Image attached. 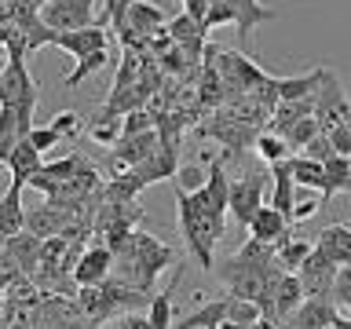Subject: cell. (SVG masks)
Instances as JSON below:
<instances>
[{
  "label": "cell",
  "instance_id": "obj_1",
  "mask_svg": "<svg viewBox=\"0 0 351 329\" xmlns=\"http://www.w3.org/2000/svg\"><path fill=\"white\" fill-rule=\"evenodd\" d=\"M176 212H180V234L186 241V252L197 260V267L202 271H213V245H216V230L213 223L202 216V208L194 205V194H183V191H176Z\"/></svg>",
  "mask_w": 351,
  "mask_h": 329
},
{
  "label": "cell",
  "instance_id": "obj_2",
  "mask_svg": "<svg viewBox=\"0 0 351 329\" xmlns=\"http://www.w3.org/2000/svg\"><path fill=\"white\" fill-rule=\"evenodd\" d=\"M216 70H219V77H223L227 99H245L271 77L267 70H260V66L241 51H219L216 55Z\"/></svg>",
  "mask_w": 351,
  "mask_h": 329
},
{
  "label": "cell",
  "instance_id": "obj_3",
  "mask_svg": "<svg viewBox=\"0 0 351 329\" xmlns=\"http://www.w3.org/2000/svg\"><path fill=\"white\" fill-rule=\"evenodd\" d=\"M263 194H267V175L263 172H249L241 180H234L230 183V219L249 227L263 208Z\"/></svg>",
  "mask_w": 351,
  "mask_h": 329
},
{
  "label": "cell",
  "instance_id": "obj_4",
  "mask_svg": "<svg viewBox=\"0 0 351 329\" xmlns=\"http://www.w3.org/2000/svg\"><path fill=\"white\" fill-rule=\"evenodd\" d=\"M95 4H99V0H48V4L40 8V19L48 22L55 33L88 29V26H95V22H92Z\"/></svg>",
  "mask_w": 351,
  "mask_h": 329
},
{
  "label": "cell",
  "instance_id": "obj_5",
  "mask_svg": "<svg viewBox=\"0 0 351 329\" xmlns=\"http://www.w3.org/2000/svg\"><path fill=\"white\" fill-rule=\"evenodd\" d=\"M348 110H351V95H344V88H340L337 73L326 70V81H322V88H318V99H315V117H318V125H322V132L344 125V121H348Z\"/></svg>",
  "mask_w": 351,
  "mask_h": 329
},
{
  "label": "cell",
  "instance_id": "obj_6",
  "mask_svg": "<svg viewBox=\"0 0 351 329\" xmlns=\"http://www.w3.org/2000/svg\"><path fill=\"white\" fill-rule=\"evenodd\" d=\"M158 150H161L158 128H154V132H143V136H125L114 150H110V164H114V172L121 175V172H132L136 164H143L147 158H154Z\"/></svg>",
  "mask_w": 351,
  "mask_h": 329
},
{
  "label": "cell",
  "instance_id": "obj_7",
  "mask_svg": "<svg viewBox=\"0 0 351 329\" xmlns=\"http://www.w3.org/2000/svg\"><path fill=\"white\" fill-rule=\"evenodd\" d=\"M337 271H340V263H337V260H329L326 252L315 245V252L304 260V267L296 271V274H300V282H304V293H307V296H333Z\"/></svg>",
  "mask_w": 351,
  "mask_h": 329
},
{
  "label": "cell",
  "instance_id": "obj_8",
  "mask_svg": "<svg viewBox=\"0 0 351 329\" xmlns=\"http://www.w3.org/2000/svg\"><path fill=\"white\" fill-rule=\"evenodd\" d=\"M114 249L110 245H92V249H84L81 256H77L73 263V282L77 285H103L110 274H114Z\"/></svg>",
  "mask_w": 351,
  "mask_h": 329
},
{
  "label": "cell",
  "instance_id": "obj_9",
  "mask_svg": "<svg viewBox=\"0 0 351 329\" xmlns=\"http://www.w3.org/2000/svg\"><path fill=\"white\" fill-rule=\"evenodd\" d=\"M337 318H340V307L333 296H307L293 311L289 329H329V326H337Z\"/></svg>",
  "mask_w": 351,
  "mask_h": 329
},
{
  "label": "cell",
  "instance_id": "obj_10",
  "mask_svg": "<svg viewBox=\"0 0 351 329\" xmlns=\"http://www.w3.org/2000/svg\"><path fill=\"white\" fill-rule=\"evenodd\" d=\"M55 48H59V51H70L73 59H84V55H92V51H106V48H110V37H106V26H103V22H95V26H88V29L59 33Z\"/></svg>",
  "mask_w": 351,
  "mask_h": 329
},
{
  "label": "cell",
  "instance_id": "obj_11",
  "mask_svg": "<svg viewBox=\"0 0 351 329\" xmlns=\"http://www.w3.org/2000/svg\"><path fill=\"white\" fill-rule=\"evenodd\" d=\"M307 300V293H304V282H300V274H289L285 271L278 285H274V296H271V318L274 322H289L293 311Z\"/></svg>",
  "mask_w": 351,
  "mask_h": 329
},
{
  "label": "cell",
  "instance_id": "obj_12",
  "mask_svg": "<svg viewBox=\"0 0 351 329\" xmlns=\"http://www.w3.org/2000/svg\"><path fill=\"white\" fill-rule=\"evenodd\" d=\"M40 158H44V154H40L37 147H33L29 139H22L19 147H15V150H11L8 158H4V164H8V175H11L8 183H15V186H22V191H26L29 180H33V175H37V172L44 169V161H40Z\"/></svg>",
  "mask_w": 351,
  "mask_h": 329
},
{
  "label": "cell",
  "instance_id": "obj_13",
  "mask_svg": "<svg viewBox=\"0 0 351 329\" xmlns=\"http://www.w3.org/2000/svg\"><path fill=\"white\" fill-rule=\"evenodd\" d=\"M176 154L180 150H169V147H161L154 158H147L143 164H136L128 175L136 180L139 186H150V183H161V180H176V172H180V164H176Z\"/></svg>",
  "mask_w": 351,
  "mask_h": 329
},
{
  "label": "cell",
  "instance_id": "obj_14",
  "mask_svg": "<svg viewBox=\"0 0 351 329\" xmlns=\"http://www.w3.org/2000/svg\"><path fill=\"white\" fill-rule=\"evenodd\" d=\"M132 256L139 260V267L147 271L150 278H158V271L172 263V249L165 245V241L150 238V234H132Z\"/></svg>",
  "mask_w": 351,
  "mask_h": 329
},
{
  "label": "cell",
  "instance_id": "obj_15",
  "mask_svg": "<svg viewBox=\"0 0 351 329\" xmlns=\"http://www.w3.org/2000/svg\"><path fill=\"white\" fill-rule=\"evenodd\" d=\"M293 180H296V186H307V191H318L322 194V202L329 205L333 202V183H329V172H326V164L322 161H311V158H293Z\"/></svg>",
  "mask_w": 351,
  "mask_h": 329
},
{
  "label": "cell",
  "instance_id": "obj_16",
  "mask_svg": "<svg viewBox=\"0 0 351 329\" xmlns=\"http://www.w3.org/2000/svg\"><path fill=\"white\" fill-rule=\"evenodd\" d=\"M230 11H234V22H238V44L249 40V33L263 26V22H274L278 19V11H271L267 4H260V0H227Z\"/></svg>",
  "mask_w": 351,
  "mask_h": 329
},
{
  "label": "cell",
  "instance_id": "obj_17",
  "mask_svg": "<svg viewBox=\"0 0 351 329\" xmlns=\"http://www.w3.org/2000/svg\"><path fill=\"white\" fill-rule=\"evenodd\" d=\"M289 223H293V219L285 216V212H278L274 205H263L260 212H256V219L249 223V238L267 241V245H278V241L289 234Z\"/></svg>",
  "mask_w": 351,
  "mask_h": 329
},
{
  "label": "cell",
  "instance_id": "obj_18",
  "mask_svg": "<svg viewBox=\"0 0 351 329\" xmlns=\"http://www.w3.org/2000/svg\"><path fill=\"white\" fill-rule=\"evenodd\" d=\"M267 172H271V205L278 208V212L285 216H293V205H296V180H293V158L289 161H278V164H267Z\"/></svg>",
  "mask_w": 351,
  "mask_h": 329
},
{
  "label": "cell",
  "instance_id": "obj_19",
  "mask_svg": "<svg viewBox=\"0 0 351 329\" xmlns=\"http://www.w3.org/2000/svg\"><path fill=\"white\" fill-rule=\"evenodd\" d=\"M180 278H183V267L172 274V282L165 285V289L158 296H150V307H147V318L154 329H172L176 326V307H172V296L176 289H180Z\"/></svg>",
  "mask_w": 351,
  "mask_h": 329
},
{
  "label": "cell",
  "instance_id": "obj_20",
  "mask_svg": "<svg viewBox=\"0 0 351 329\" xmlns=\"http://www.w3.org/2000/svg\"><path fill=\"white\" fill-rule=\"evenodd\" d=\"M315 245L322 249L329 260H337L340 267H348L351 263V227L348 223H329L322 234H318Z\"/></svg>",
  "mask_w": 351,
  "mask_h": 329
},
{
  "label": "cell",
  "instance_id": "obj_21",
  "mask_svg": "<svg viewBox=\"0 0 351 329\" xmlns=\"http://www.w3.org/2000/svg\"><path fill=\"white\" fill-rule=\"evenodd\" d=\"M26 219H29V212L22 208V186L8 183L4 205H0V230H4V238L22 234V230H26Z\"/></svg>",
  "mask_w": 351,
  "mask_h": 329
},
{
  "label": "cell",
  "instance_id": "obj_22",
  "mask_svg": "<svg viewBox=\"0 0 351 329\" xmlns=\"http://www.w3.org/2000/svg\"><path fill=\"white\" fill-rule=\"evenodd\" d=\"M311 252H315V245H311V241H307V238H296L293 230H289V234H285V238L278 241V252H274V263H278L282 271L296 274V271L304 267V260L311 256Z\"/></svg>",
  "mask_w": 351,
  "mask_h": 329
},
{
  "label": "cell",
  "instance_id": "obj_23",
  "mask_svg": "<svg viewBox=\"0 0 351 329\" xmlns=\"http://www.w3.org/2000/svg\"><path fill=\"white\" fill-rule=\"evenodd\" d=\"M62 223H66V216L59 212V208H55V205H44V208H33V212H29L26 230H29V234H37V238H55Z\"/></svg>",
  "mask_w": 351,
  "mask_h": 329
},
{
  "label": "cell",
  "instance_id": "obj_24",
  "mask_svg": "<svg viewBox=\"0 0 351 329\" xmlns=\"http://www.w3.org/2000/svg\"><path fill=\"white\" fill-rule=\"evenodd\" d=\"M252 150H256L267 164H278V161H289V158H293V147H289V143H285V136H278L274 128L260 132V136H256V147H252Z\"/></svg>",
  "mask_w": 351,
  "mask_h": 329
},
{
  "label": "cell",
  "instance_id": "obj_25",
  "mask_svg": "<svg viewBox=\"0 0 351 329\" xmlns=\"http://www.w3.org/2000/svg\"><path fill=\"white\" fill-rule=\"evenodd\" d=\"M165 29H169V37H172L176 44H197V40L208 37V29H205L197 19L186 15V11H180L176 19H169V26H165Z\"/></svg>",
  "mask_w": 351,
  "mask_h": 329
},
{
  "label": "cell",
  "instance_id": "obj_26",
  "mask_svg": "<svg viewBox=\"0 0 351 329\" xmlns=\"http://www.w3.org/2000/svg\"><path fill=\"white\" fill-rule=\"evenodd\" d=\"M278 136H285V143H289L293 150H304L315 136H322V125H318V117H304V121H296V125L278 128Z\"/></svg>",
  "mask_w": 351,
  "mask_h": 329
},
{
  "label": "cell",
  "instance_id": "obj_27",
  "mask_svg": "<svg viewBox=\"0 0 351 329\" xmlns=\"http://www.w3.org/2000/svg\"><path fill=\"white\" fill-rule=\"evenodd\" d=\"M110 62V48L106 51H92V55H84V59H77V66H73V73L66 77V88H77V84H84L88 77H95L103 66Z\"/></svg>",
  "mask_w": 351,
  "mask_h": 329
},
{
  "label": "cell",
  "instance_id": "obj_28",
  "mask_svg": "<svg viewBox=\"0 0 351 329\" xmlns=\"http://www.w3.org/2000/svg\"><path fill=\"white\" fill-rule=\"evenodd\" d=\"M205 183H208V164H183L176 172V191H183V194H197Z\"/></svg>",
  "mask_w": 351,
  "mask_h": 329
},
{
  "label": "cell",
  "instance_id": "obj_29",
  "mask_svg": "<svg viewBox=\"0 0 351 329\" xmlns=\"http://www.w3.org/2000/svg\"><path fill=\"white\" fill-rule=\"evenodd\" d=\"M304 154V158H311V161H329V158H337V147H333V143H329V136H326V132H322V136H315L311 143H307V147L300 150Z\"/></svg>",
  "mask_w": 351,
  "mask_h": 329
},
{
  "label": "cell",
  "instance_id": "obj_30",
  "mask_svg": "<svg viewBox=\"0 0 351 329\" xmlns=\"http://www.w3.org/2000/svg\"><path fill=\"white\" fill-rule=\"evenodd\" d=\"M48 125L55 132H62V139H73V136H81V117L73 114V110H62V114H55Z\"/></svg>",
  "mask_w": 351,
  "mask_h": 329
},
{
  "label": "cell",
  "instance_id": "obj_31",
  "mask_svg": "<svg viewBox=\"0 0 351 329\" xmlns=\"http://www.w3.org/2000/svg\"><path fill=\"white\" fill-rule=\"evenodd\" d=\"M333 300L337 307H348L351 311V263L337 271V285H333Z\"/></svg>",
  "mask_w": 351,
  "mask_h": 329
},
{
  "label": "cell",
  "instance_id": "obj_32",
  "mask_svg": "<svg viewBox=\"0 0 351 329\" xmlns=\"http://www.w3.org/2000/svg\"><path fill=\"white\" fill-rule=\"evenodd\" d=\"M59 139H62V132H55L51 125H37V128L29 132V143H33V147H37L40 154H48Z\"/></svg>",
  "mask_w": 351,
  "mask_h": 329
},
{
  "label": "cell",
  "instance_id": "obj_33",
  "mask_svg": "<svg viewBox=\"0 0 351 329\" xmlns=\"http://www.w3.org/2000/svg\"><path fill=\"white\" fill-rule=\"evenodd\" d=\"M326 136H329V143L337 147L340 158H351V125H348V121H344V125H337V128H329Z\"/></svg>",
  "mask_w": 351,
  "mask_h": 329
},
{
  "label": "cell",
  "instance_id": "obj_34",
  "mask_svg": "<svg viewBox=\"0 0 351 329\" xmlns=\"http://www.w3.org/2000/svg\"><path fill=\"white\" fill-rule=\"evenodd\" d=\"M318 208H322V197H318V202H315V197H307V202H296L289 219H311V216L318 212Z\"/></svg>",
  "mask_w": 351,
  "mask_h": 329
},
{
  "label": "cell",
  "instance_id": "obj_35",
  "mask_svg": "<svg viewBox=\"0 0 351 329\" xmlns=\"http://www.w3.org/2000/svg\"><path fill=\"white\" fill-rule=\"evenodd\" d=\"M329 329H340V326H329Z\"/></svg>",
  "mask_w": 351,
  "mask_h": 329
},
{
  "label": "cell",
  "instance_id": "obj_36",
  "mask_svg": "<svg viewBox=\"0 0 351 329\" xmlns=\"http://www.w3.org/2000/svg\"><path fill=\"white\" fill-rule=\"evenodd\" d=\"M180 4H186V0H180Z\"/></svg>",
  "mask_w": 351,
  "mask_h": 329
}]
</instances>
